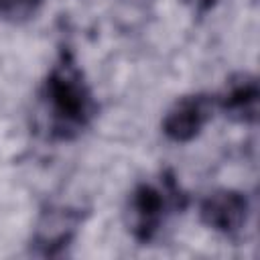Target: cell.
<instances>
[{"mask_svg":"<svg viewBox=\"0 0 260 260\" xmlns=\"http://www.w3.org/2000/svg\"><path fill=\"white\" fill-rule=\"evenodd\" d=\"M43 95L51 114V128L57 138L77 136L93 118L95 104L81 71L63 59L47 75Z\"/></svg>","mask_w":260,"mask_h":260,"instance_id":"obj_1","label":"cell"},{"mask_svg":"<svg viewBox=\"0 0 260 260\" xmlns=\"http://www.w3.org/2000/svg\"><path fill=\"white\" fill-rule=\"evenodd\" d=\"M167 207H169V195L165 191H160L150 183L136 185L128 197L124 211V221L132 238L142 244L150 242L158 234L165 221Z\"/></svg>","mask_w":260,"mask_h":260,"instance_id":"obj_2","label":"cell"},{"mask_svg":"<svg viewBox=\"0 0 260 260\" xmlns=\"http://www.w3.org/2000/svg\"><path fill=\"white\" fill-rule=\"evenodd\" d=\"M215 108V98L207 93H191L177 100L162 118V132L175 142L193 140L209 122Z\"/></svg>","mask_w":260,"mask_h":260,"instance_id":"obj_3","label":"cell"},{"mask_svg":"<svg viewBox=\"0 0 260 260\" xmlns=\"http://www.w3.org/2000/svg\"><path fill=\"white\" fill-rule=\"evenodd\" d=\"M248 199L240 191L234 189H217L209 193L199 207L201 221L225 236L240 232L248 221Z\"/></svg>","mask_w":260,"mask_h":260,"instance_id":"obj_4","label":"cell"},{"mask_svg":"<svg viewBox=\"0 0 260 260\" xmlns=\"http://www.w3.org/2000/svg\"><path fill=\"white\" fill-rule=\"evenodd\" d=\"M81 225V213L69 207H51L41 213L32 244L43 256H57L63 248L71 244Z\"/></svg>","mask_w":260,"mask_h":260,"instance_id":"obj_5","label":"cell"},{"mask_svg":"<svg viewBox=\"0 0 260 260\" xmlns=\"http://www.w3.org/2000/svg\"><path fill=\"white\" fill-rule=\"evenodd\" d=\"M258 81L252 73H236L225 83L215 104L236 122H256L258 116Z\"/></svg>","mask_w":260,"mask_h":260,"instance_id":"obj_6","label":"cell"},{"mask_svg":"<svg viewBox=\"0 0 260 260\" xmlns=\"http://www.w3.org/2000/svg\"><path fill=\"white\" fill-rule=\"evenodd\" d=\"M43 0H0V18L12 24H20L37 14Z\"/></svg>","mask_w":260,"mask_h":260,"instance_id":"obj_7","label":"cell"},{"mask_svg":"<svg viewBox=\"0 0 260 260\" xmlns=\"http://www.w3.org/2000/svg\"><path fill=\"white\" fill-rule=\"evenodd\" d=\"M185 2L191 4L197 12H205V10H209V8H213L217 4V0H185Z\"/></svg>","mask_w":260,"mask_h":260,"instance_id":"obj_8","label":"cell"}]
</instances>
